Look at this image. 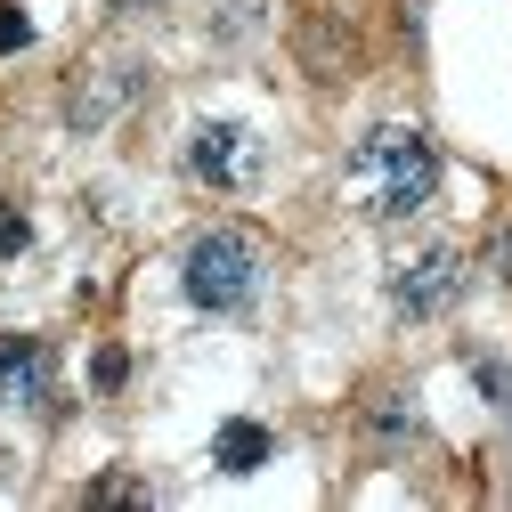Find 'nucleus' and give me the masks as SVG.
<instances>
[{
  "mask_svg": "<svg viewBox=\"0 0 512 512\" xmlns=\"http://www.w3.org/2000/svg\"><path fill=\"white\" fill-rule=\"evenodd\" d=\"M9 252H25V220H17V212H0V261H9Z\"/></svg>",
  "mask_w": 512,
  "mask_h": 512,
  "instance_id": "7",
  "label": "nucleus"
},
{
  "mask_svg": "<svg viewBox=\"0 0 512 512\" xmlns=\"http://www.w3.org/2000/svg\"><path fill=\"white\" fill-rule=\"evenodd\" d=\"M480 391H496V399H512V374H504L496 358H480Z\"/></svg>",
  "mask_w": 512,
  "mask_h": 512,
  "instance_id": "8",
  "label": "nucleus"
},
{
  "mask_svg": "<svg viewBox=\"0 0 512 512\" xmlns=\"http://www.w3.org/2000/svg\"><path fill=\"white\" fill-rule=\"evenodd\" d=\"M49 391V350L33 334H0V407H33Z\"/></svg>",
  "mask_w": 512,
  "mask_h": 512,
  "instance_id": "5",
  "label": "nucleus"
},
{
  "mask_svg": "<svg viewBox=\"0 0 512 512\" xmlns=\"http://www.w3.org/2000/svg\"><path fill=\"white\" fill-rule=\"evenodd\" d=\"M25 41V17H0V49H17Z\"/></svg>",
  "mask_w": 512,
  "mask_h": 512,
  "instance_id": "9",
  "label": "nucleus"
},
{
  "mask_svg": "<svg viewBox=\"0 0 512 512\" xmlns=\"http://www.w3.org/2000/svg\"><path fill=\"white\" fill-rule=\"evenodd\" d=\"M431 187H439V155H431L423 131H407V122H382V131L350 155V196H358V212H374V220L423 212Z\"/></svg>",
  "mask_w": 512,
  "mask_h": 512,
  "instance_id": "1",
  "label": "nucleus"
},
{
  "mask_svg": "<svg viewBox=\"0 0 512 512\" xmlns=\"http://www.w3.org/2000/svg\"><path fill=\"white\" fill-rule=\"evenodd\" d=\"M187 301L196 309H212V317H228V309H244L252 293H261V244H252L244 228H204L196 244H187Z\"/></svg>",
  "mask_w": 512,
  "mask_h": 512,
  "instance_id": "2",
  "label": "nucleus"
},
{
  "mask_svg": "<svg viewBox=\"0 0 512 512\" xmlns=\"http://www.w3.org/2000/svg\"><path fill=\"white\" fill-rule=\"evenodd\" d=\"M187 163H196L204 187H244L252 171H261V147H252V131H236V122H204L196 147H187Z\"/></svg>",
  "mask_w": 512,
  "mask_h": 512,
  "instance_id": "4",
  "label": "nucleus"
},
{
  "mask_svg": "<svg viewBox=\"0 0 512 512\" xmlns=\"http://www.w3.org/2000/svg\"><path fill=\"white\" fill-rule=\"evenodd\" d=\"M269 447H277V439H269L261 423H220L212 464H220V472H261V464H269Z\"/></svg>",
  "mask_w": 512,
  "mask_h": 512,
  "instance_id": "6",
  "label": "nucleus"
},
{
  "mask_svg": "<svg viewBox=\"0 0 512 512\" xmlns=\"http://www.w3.org/2000/svg\"><path fill=\"white\" fill-rule=\"evenodd\" d=\"M464 277H472V269H464V252H456V244H423L415 261H399L391 293H399V309H407V317H439L447 301L464 293Z\"/></svg>",
  "mask_w": 512,
  "mask_h": 512,
  "instance_id": "3",
  "label": "nucleus"
}]
</instances>
